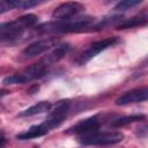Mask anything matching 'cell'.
<instances>
[{"mask_svg": "<svg viewBox=\"0 0 148 148\" xmlns=\"http://www.w3.org/2000/svg\"><path fill=\"white\" fill-rule=\"evenodd\" d=\"M95 18L91 16H76L68 20L49 22L36 28L37 32H76L92 27Z\"/></svg>", "mask_w": 148, "mask_h": 148, "instance_id": "6da1fadb", "label": "cell"}, {"mask_svg": "<svg viewBox=\"0 0 148 148\" xmlns=\"http://www.w3.org/2000/svg\"><path fill=\"white\" fill-rule=\"evenodd\" d=\"M38 22L35 14H25L13 21L0 23V42H7L18 38L24 30L34 27Z\"/></svg>", "mask_w": 148, "mask_h": 148, "instance_id": "7a4b0ae2", "label": "cell"}, {"mask_svg": "<svg viewBox=\"0 0 148 148\" xmlns=\"http://www.w3.org/2000/svg\"><path fill=\"white\" fill-rule=\"evenodd\" d=\"M124 134L118 131H96L89 134L81 135L79 141L84 146H106L123 141Z\"/></svg>", "mask_w": 148, "mask_h": 148, "instance_id": "3957f363", "label": "cell"}, {"mask_svg": "<svg viewBox=\"0 0 148 148\" xmlns=\"http://www.w3.org/2000/svg\"><path fill=\"white\" fill-rule=\"evenodd\" d=\"M46 73H47V67H45L42 62L38 61V62L27 67L25 69H23L20 73H16V74L5 77L2 83L3 84H22V83L30 82L35 79H39L43 75H45Z\"/></svg>", "mask_w": 148, "mask_h": 148, "instance_id": "277c9868", "label": "cell"}, {"mask_svg": "<svg viewBox=\"0 0 148 148\" xmlns=\"http://www.w3.org/2000/svg\"><path fill=\"white\" fill-rule=\"evenodd\" d=\"M71 104L72 102L69 99H62V101H59L53 110L50 112V114L46 117V119L44 120V123H42L49 131L51 128H54V127H58L60 124L64 123V120L67 118L68 113H69V110H71Z\"/></svg>", "mask_w": 148, "mask_h": 148, "instance_id": "5b68a950", "label": "cell"}, {"mask_svg": "<svg viewBox=\"0 0 148 148\" xmlns=\"http://www.w3.org/2000/svg\"><path fill=\"white\" fill-rule=\"evenodd\" d=\"M119 42L118 37H108L101 40H97L95 43H92L88 49H86L75 60V62L77 65H84L86 62H88L90 59H92L95 56H97L98 53H101L102 51L116 45Z\"/></svg>", "mask_w": 148, "mask_h": 148, "instance_id": "8992f818", "label": "cell"}, {"mask_svg": "<svg viewBox=\"0 0 148 148\" xmlns=\"http://www.w3.org/2000/svg\"><path fill=\"white\" fill-rule=\"evenodd\" d=\"M59 43V38L56 36H50V37H45L42 39H38L31 44H29L21 53L22 59H30L34 58L36 56H39L42 53H44L45 51L54 47L56 45H58Z\"/></svg>", "mask_w": 148, "mask_h": 148, "instance_id": "52a82bcc", "label": "cell"}, {"mask_svg": "<svg viewBox=\"0 0 148 148\" xmlns=\"http://www.w3.org/2000/svg\"><path fill=\"white\" fill-rule=\"evenodd\" d=\"M103 119H104V117L101 116V114H96V116L82 119L79 123H76L75 125H73L72 127H69L66 131V133L67 134H81V135H84V134H89V133L96 132V131H98L101 125L104 123Z\"/></svg>", "mask_w": 148, "mask_h": 148, "instance_id": "ba28073f", "label": "cell"}, {"mask_svg": "<svg viewBox=\"0 0 148 148\" xmlns=\"http://www.w3.org/2000/svg\"><path fill=\"white\" fill-rule=\"evenodd\" d=\"M83 9H84V6L80 2H64L59 5L57 8H54L51 16L56 21L68 20L77 16L80 13L83 12Z\"/></svg>", "mask_w": 148, "mask_h": 148, "instance_id": "9c48e42d", "label": "cell"}, {"mask_svg": "<svg viewBox=\"0 0 148 148\" xmlns=\"http://www.w3.org/2000/svg\"><path fill=\"white\" fill-rule=\"evenodd\" d=\"M148 96V89L147 87H140L135 88L132 90H128L120 95L116 99L117 105H127L132 103H138V102H146Z\"/></svg>", "mask_w": 148, "mask_h": 148, "instance_id": "30bf717a", "label": "cell"}, {"mask_svg": "<svg viewBox=\"0 0 148 148\" xmlns=\"http://www.w3.org/2000/svg\"><path fill=\"white\" fill-rule=\"evenodd\" d=\"M71 50V44L69 43H61L54 46V49L52 51H50L49 53H46L40 60L39 62H42L45 67H49L51 65L57 64L58 61H60Z\"/></svg>", "mask_w": 148, "mask_h": 148, "instance_id": "8fae6325", "label": "cell"}, {"mask_svg": "<svg viewBox=\"0 0 148 148\" xmlns=\"http://www.w3.org/2000/svg\"><path fill=\"white\" fill-rule=\"evenodd\" d=\"M147 21H148V15H147V12L145 10V12L140 13L139 15H135L131 18L121 20L116 25V29L124 30V29H131V28H135V27H143L147 24Z\"/></svg>", "mask_w": 148, "mask_h": 148, "instance_id": "7c38bea8", "label": "cell"}, {"mask_svg": "<svg viewBox=\"0 0 148 148\" xmlns=\"http://www.w3.org/2000/svg\"><path fill=\"white\" fill-rule=\"evenodd\" d=\"M47 132H49V130H47L43 124H39V125H34V126L29 127L27 131L18 133V134L16 135V138H17L18 140H30V139H35V138L43 136V135H45Z\"/></svg>", "mask_w": 148, "mask_h": 148, "instance_id": "4fadbf2b", "label": "cell"}, {"mask_svg": "<svg viewBox=\"0 0 148 148\" xmlns=\"http://www.w3.org/2000/svg\"><path fill=\"white\" fill-rule=\"evenodd\" d=\"M51 108H52L51 102H49V101H42V102H38L37 104L31 105L30 108L25 109L24 111L20 112L18 113V117H31V116H35V114H39V113L50 111Z\"/></svg>", "mask_w": 148, "mask_h": 148, "instance_id": "5bb4252c", "label": "cell"}, {"mask_svg": "<svg viewBox=\"0 0 148 148\" xmlns=\"http://www.w3.org/2000/svg\"><path fill=\"white\" fill-rule=\"evenodd\" d=\"M146 118L145 114H131V116H125V117H120L118 119H113L111 120V126L112 127H120V126H125L127 124L134 123V121H140L143 120Z\"/></svg>", "mask_w": 148, "mask_h": 148, "instance_id": "9a60e30c", "label": "cell"}, {"mask_svg": "<svg viewBox=\"0 0 148 148\" xmlns=\"http://www.w3.org/2000/svg\"><path fill=\"white\" fill-rule=\"evenodd\" d=\"M43 2L44 1H37V0H13V6L14 8H18V9H29Z\"/></svg>", "mask_w": 148, "mask_h": 148, "instance_id": "2e32d148", "label": "cell"}, {"mask_svg": "<svg viewBox=\"0 0 148 148\" xmlns=\"http://www.w3.org/2000/svg\"><path fill=\"white\" fill-rule=\"evenodd\" d=\"M142 1L140 0H124V1H119L114 7H113V10H118V12H123V10H126V9H130L134 6H138L140 5Z\"/></svg>", "mask_w": 148, "mask_h": 148, "instance_id": "e0dca14e", "label": "cell"}, {"mask_svg": "<svg viewBox=\"0 0 148 148\" xmlns=\"http://www.w3.org/2000/svg\"><path fill=\"white\" fill-rule=\"evenodd\" d=\"M14 9L13 6V0H5V1H0V14H3L8 10Z\"/></svg>", "mask_w": 148, "mask_h": 148, "instance_id": "ac0fdd59", "label": "cell"}, {"mask_svg": "<svg viewBox=\"0 0 148 148\" xmlns=\"http://www.w3.org/2000/svg\"><path fill=\"white\" fill-rule=\"evenodd\" d=\"M10 91L9 90H7V89H0V97H2V96H6V95H8Z\"/></svg>", "mask_w": 148, "mask_h": 148, "instance_id": "d6986e66", "label": "cell"}, {"mask_svg": "<svg viewBox=\"0 0 148 148\" xmlns=\"http://www.w3.org/2000/svg\"><path fill=\"white\" fill-rule=\"evenodd\" d=\"M5 143H6V140H5V138L0 139V148H2V147L5 146Z\"/></svg>", "mask_w": 148, "mask_h": 148, "instance_id": "ffe728a7", "label": "cell"}]
</instances>
